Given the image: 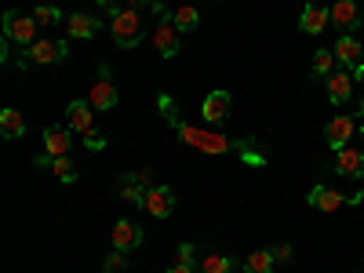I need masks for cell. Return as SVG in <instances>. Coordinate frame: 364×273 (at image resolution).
Masks as SVG:
<instances>
[{"instance_id": "1", "label": "cell", "mask_w": 364, "mask_h": 273, "mask_svg": "<svg viewBox=\"0 0 364 273\" xmlns=\"http://www.w3.org/2000/svg\"><path fill=\"white\" fill-rule=\"evenodd\" d=\"M109 33H113V41L120 48H139V41H142V18H139V11H117L113 22H109Z\"/></svg>"}, {"instance_id": "2", "label": "cell", "mask_w": 364, "mask_h": 273, "mask_svg": "<svg viewBox=\"0 0 364 273\" xmlns=\"http://www.w3.org/2000/svg\"><path fill=\"white\" fill-rule=\"evenodd\" d=\"M66 55H70L66 41H37V44H29L18 66H51V63H63Z\"/></svg>"}, {"instance_id": "3", "label": "cell", "mask_w": 364, "mask_h": 273, "mask_svg": "<svg viewBox=\"0 0 364 273\" xmlns=\"http://www.w3.org/2000/svg\"><path fill=\"white\" fill-rule=\"evenodd\" d=\"M37 18L33 15H18V11H8L4 15V37L15 41V44H37Z\"/></svg>"}, {"instance_id": "4", "label": "cell", "mask_w": 364, "mask_h": 273, "mask_svg": "<svg viewBox=\"0 0 364 273\" xmlns=\"http://www.w3.org/2000/svg\"><path fill=\"white\" fill-rule=\"evenodd\" d=\"M95 109H91V102H80V99H73L70 106H66V128H73V132H80V135H91L95 132V117H91Z\"/></svg>"}, {"instance_id": "5", "label": "cell", "mask_w": 364, "mask_h": 273, "mask_svg": "<svg viewBox=\"0 0 364 273\" xmlns=\"http://www.w3.org/2000/svg\"><path fill=\"white\" fill-rule=\"evenodd\" d=\"M353 132H357V117H336V120H328L324 139H328V146L339 154V149L353 139Z\"/></svg>"}, {"instance_id": "6", "label": "cell", "mask_w": 364, "mask_h": 273, "mask_svg": "<svg viewBox=\"0 0 364 273\" xmlns=\"http://www.w3.org/2000/svg\"><path fill=\"white\" fill-rule=\"evenodd\" d=\"M109 240H113L117 252H135V248L142 245V230H139L132 219H120V223L109 230Z\"/></svg>"}, {"instance_id": "7", "label": "cell", "mask_w": 364, "mask_h": 273, "mask_svg": "<svg viewBox=\"0 0 364 273\" xmlns=\"http://www.w3.org/2000/svg\"><path fill=\"white\" fill-rule=\"evenodd\" d=\"M142 208H146L154 219H168L171 211H175V193H171L168 186H154V190L146 193V204H142Z\"/></svg>"}, {"instance_id": "8", "label": "cell", "mask_w": 364, "mask_h": 273, "mask_svg": "<svg viewBox=\"0 0 364 273\" xmlns=\"http://www.w3.org/2000/svg\"><path fill=\"white\" fill-rule=\"evenodd\" d=\"M336 171L346 175V178H360V175H364V149L343 146L339 154H336Z\"/></svg>"}, {"instance_id": "9", "label": "cell", "mask_w": 364, "mask_h": 273, "mask_svg": "<svg viewBox=\"0 0 364 273\" xmlns=\"http://www.w3.org/2000/svg\"><path fill=\"white\" fill-rule=\"evenodd\" d=\"M87 102H91V109H102V113H109V109L117 106V87H113V80H109V77H102V80L91 84V91H87Z\"/></svg>"}, {"instance_id": "10", "label": "cell", "mask_w": 364, "mask_h": 273, "mask_svg": "<svg viewBox=\"0 0 364 273\" xmlns=\"http://www.w3.org/2000/svg\"><path fill=\"white\" fill-rule=\"evenodd\" d=\"M154 48H157L164 58H175V55H178V29L171 26V18H164V22L154 29Z\"/></svg>"}, {"instance_id": "11", "label": "cell", "mask_w": 364, "mask_h": 273, "mask_svg": "<svg viewBox=\"0 0 364 273\" xmlns=\"http://www.w3.org/2000/svg\"><path fill=\"white\" fill-rule=\"evenodd\" d=\"M99 29H102V22L95 18V15H70L66 18V33L70 37H77V41H91V37H95L99 33Z\"/></svg>"}, {"instance_id": "12", "label": "cell", "mask_w": 364, "mask_h": 273, "mask_svg": "<svg viewBox=\"0 0 364 273\" xmlns=\"http://www.w3.org/2000/svg\"><path fill=\"white\" fill-rule=\"evenodd\" d=\"M360 22V11L353 0H336V8H331V26L339 29V33H350V29Z\"/></svg>"}, {"instance_id": "13", "label": "cell", "mask_w": 364, "mask_h": 273, "mask_svg": "<svg viewBox=\"0 0 364 273\" xmlns=\"http://www.w3.org/2000/svg\"><path fill=\"white\" fill-rule=\"evenodd\" d=\"M200 113H204L208 124L226 120V113H230V91H211V95L204 99V106H200Z\"/></svg>"}, {"instance_id": "14", "label": "cell", "mask_w": 364, "mask_h": 273, "mask_svg": "<svg viewBox=\"0 0 364 273\" xmlns=\"http://www.w3.org/2000/svg\"><path fill=\"white\" fill-rule=\"evenodd\" d=\"M70 132H73V128H48V132H44V149H48V157H51V161L70 154V142H73Z\"/></svg>"}, {"instance_id": "15", "label": "cell", "mask_w": 364, "mask_h": 273, "mask_svg": "<svg viewBox=\"0 0 364 273\" xmlns=\"http://www.w3.org/2000/svg\"><path fill=\"white\" fill-rule=\"evenodd\" d=\"M331 22V11H324V8H317L314 4V0H310V4L306 8H302V18H299V29H302V33H321V29Z\"/></svg>"}, {"instance_id": "16", "label": "cell", "mask_w": 364, "mask_h": 273, "mask_svg": "<svg viewBox=\"0 0 364 273\" xmlns=\"http://www.w3.org/2000/svg\"><path fill=\"white\" fill-rule=\"evenodd\" d=\"M331 51H336V58H339V63L343 66H360V41L357 37H350V33H339V41H336V48H331Z\"/></svg>"}, {"instance_id": "17", "label": "cell", "mask_w": 364, "mask_h": 273, "mask_svg": "<svg viewBox=\"0 0 364 273\" xmlns=\"http://www.w3.org/2000/svg\"><path fill=\"white\" fill-rule=\"evenodd\" d=\"M178 132H182V139H186L190 146H200V149H208V154H223L226 149V139H219V135L193 132V128H182V124H178Z\"/></svg>"}, {"instance_id": "18", "label": "cell", "mask_w": 364, "mask_h": 273, "mask_svg": "<svg viewBox=\"0 0 364 273\" xmlns=\"http://www.w3.org/2000/svg\"><path fill=\"white\" fill-rule=\"evenodd\" d=\"M306 204L317 208V211H339V208H343V193L328 190V186H314L310 197H306Z\"/></svg>"}, {"instance_id": "19", "label": "cell", "mask_w": 364, "mask_h": 273, "mask_svg": "<svg viewBox=\"0 0 364 273\" xmlns=\"http://www.w3.org/2000/svg\"><path fill=\"white\" fill-rule=\"evenodd\" d=\"M350 95H353V77L343 73V70H339V73H331V77H328V99L336 102V106H343Z\"/></svg>"}, {"instance_id": "20", "label": "cell", "mask_w": 364, "mask_h": 273, "mask_svg": "<svg viewBox=\"0 0 364 273\" xmlns=\"http://www.w3.org/2000/svg\"><path fill=\"white\" fill-rule=\"evenodd\" d=\"M168 18H171V26L178 29V33H186V29H197V26H200V15H197V8H193V4L175 8Z\"/></svg>"}, {"instance_id": "21", "label": "cell", "mask_w": 364, "mask_h": 273, "mask_svg": "<svg viewBox=\"0 0 364 273\" xmlns=\"http://www.w3.org/2000/svg\"><path fill=\"white\" fill-rule=\"evenodd\" d=\"M0 132H4V139H22L26 135V120L18 109H4L0 113Z\"/></svg>"}, {"instance_id": "22", "label": "cell", "mask_w": 364, "mask_h": 273, "mask_svg": "<svg viewBox=\"0 0 364 273\" xmlns=\"http://www.w3.org/2000/svg\"><path fill=\"white\" fill-rule=\"evenodd\" d=\"M273 269V252H252L245 259V273H269Z\"/></svg>"}, {"instance_id": "23", "label": "cell", "mask_w": 364, "mask_h": 273, "mask_svg": "<svg viewBox=\"0 0 364 273\" xmlns=\"http://www.w3.org/2000/svg\"><path fill=\"white\" fill-rule=\"evenodd\" d=\"M197 273H233V262L226 255H204L200 266H197Z\"/></svg>"}, {"instance_id": "24", "label": "cell", "mask_w": 364, "mask_h": 273, "mask_svg": "<svg viewBox=\"0 0 364 273\" xmlns=\"http://www.w3.org/2000/svg\"><path fill=\"white\" fill-rule=\"evenodd\" d=\"M331 66H336V51L321 48V51L314 55V73H317V77H331Z\"/></svg>"}, {"instance_id": "25", "label": "cell", "mask_w": 364, "mask_h": 273, "mask_svg": "<svg viewBox=\"0 0 364 273\" xmlns=\"http://www.w3.org/2000/svg\"><path fill=\"white\" fill-rule=\"evenodd\" d=\"M51 171H55L58 182H73V178H77V164H73L70 157H55V161H51Z\"/></svg>"}, {"instance_id": "26", "label": "cell", "mask_w": 364, "mask_h": 273, "mask_svg": "<svg viewBox=\"0 0 364 273\" xmlns=\"http://www.w3.org/2000/svg\"><path fill=\"white\" fill-rule=\"evenodd\" d=\"M33 18H37L41 26H58V22H66L63 11H58L55 4H41V8H33Z\"/></svg>"}, {"instance_id": "27", "label": "cell", "mask_w": 364, "mask_h": 273, "mask_svg": "<svg viewBox=\"0 0 364 273\" xmlns=\"http://www.w3.org/2000/svg\"><path fill=\"white\" fill-rule=\"evenodd\" d=\"M120 200H124V204H146V193H142V186H139L135 178L124 182V190H120Z\"/></svg>"}, {"instance_id": "28", "label": "cell", "mask_w": 364, "mask_h": 273, "mask_svg": "<svg viewBox=\"0 0 364 273\" xmlns=\"http://www.w3.org/2000/svg\"><path fill=\"white\" fill-rule=\"evenodd\" d=\"M124 255H128V252H117V248H113V255L102 262V273H120V269H124Z\"/></svg>"}, {"instance_id": "29", "label": "cell", "mask_w": 364, "mask_h": 273, "mask_svg": "<svg viewBox=\"0 0 364 273\" xmlns=\"http://www.w3.org/2000/svg\"><path fill=\"white\" fill-rule=\"evenodd\" d=\"M149 0H117V8L120 11H139V8H146Z\"/></svg>"}, {"instance_id": "30", "label": "cell", "mask_w": 364, "mask_h": 273, "mask_svg": "<svg viewBox=\"0 0 364 273\" xmlns=\"http://www.w3.org/2000/svg\"><path fill=\"white\" fill-rule=\"evenodd\" d=\"M178 262L182 266H193V245H178Z\"/></svg>"}, {"instance_id": "31", "label": "cell", "mask_w": 364, "mask_h": 273, "mask_svg": "<svg viewBox=\"0 0 364 273\" xmlns=\"http://www.w3.org/2000/svg\"><path fill=\"white\" fill-rule=\"evenodd\" d=\"M269 252H273V259H281V262L291 259V245H277V248H269Z\"/></svg>"}, {"instance_id": "32", "label": "cell", "mask_w": 364, "mask_h": 273, "mask_svg": "<svg viewBox=\"0 0 364 273\" xmlns=\"http://www.w3.org/2000/svg\"><path fill=\"white\" fill-rule=\"evenodd\" d=\"M135 182H139V186H149V182H154V171H149V168H142L139 175H132Z\"/></svg>"}, {"instance_id": "33", "label": "cell", "mask_w": 364, "mask_h": 273, "mask_svg": "<svg viewBox=\"0 0 364 273\" xmlns=\"http://www.w3.org/2000/svg\"><path fill=\"white\" fill-rule=\"evenodd\" d=\"M84 139H87L91 149H102V135H99V132H91V135H84Z\"/></svg>"}, {"instance_id": "34", "label": "cell", "mask_w": 364, "mask_h": 273, "mask_svg": "<svg viewBox=\"0 0 364 273\" xmlns=\"http://www.w3.org/2000/svg\"><path fill=\"white\" fill-rule=\"evenodd\" d=\"M168 273H193V266H182V262H175V266H168Z\"/></svg>"}, {"instance_id": "35", "label": "cell", "mask_w": 364, "mask_h": 273, "mask_svg": "<svg viewBox=\"0 0 364 273\" xmlns=\"http://www.w3.org/2000/svg\"><path fill=\"white\" fill-rule=\"evenodd\" d=\"M357 80H360V84H364V63H360V66H357Z\"/></svg>"}, {"instance_id": "36", "label": "cell", "mask_w": 364, "mask_h": 273, "mask_svg": "<svg viewBox=\"0 0 364 273\" xmlns=\"http://www.w3.org/2000/svg\"><path fill=\"white\" fill-rule=\"evenodd\" d=\"M357 120H364V102H360V106H357Z\"/></svg>"}, {"instance_id": "37", "label": "cell", "mask_w": 364, "mask_h": 273, "mask_svg": "<svg viewBox=\"0 0 364 273\" xmlns=\"http://www.w3.org/2000/svg\"><path fill=\"white\" fill-rule=\"evenodd\" d=\"M360 139H364V120H360Z\"/></svg>"}]
</instances>
